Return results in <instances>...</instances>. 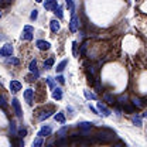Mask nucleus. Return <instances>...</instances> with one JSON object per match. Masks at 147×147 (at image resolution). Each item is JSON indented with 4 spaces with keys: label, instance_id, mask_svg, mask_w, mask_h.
Segmentation results:
<instances>
[{
    "label": "nucleus",
    "instance_id": "f257e3e1",
    "mask_svg": "<svg viewBox=\"0 0 147 147\" xmlns=\"http://www.w3.org/2000/svg\"><path fill=\"white\" fill-rule=\"evenodd\" d=\"M33 37H34V28H33L31 26H24L21 38H23V40H27V41H31Z\"/></svg>",
    "mask_w": 147,
    "mask_h": 147
},
{
    "label": "nucleus",
    "instance_id": "f03ea898",
    "mask_svg": "<svg viewBox=\"0 0 147 147\" xmlns=\"http://www.w3.org/2000/svg\"><path fill=\"white\" fill-rule=\"evenodd\" d=\"M57 7H58V0H45V3H44V9L48 11H52Z\"/></svg>",
    "mask_w": 147,
    "mask_h": 147
},
{
    "label": "nucleus",
    "instance_id": "7ed1b4c3",
    "mask_svg": "<svg viewBox=\"0 0 147 147\" xmlns=\"http://www.w3.org/2000/svg\"><path fill=\"white\" fill-rule=\"evenodd\" d=\"M24 99L28 105H33L34 102V91L33 89H26L24 91Z\"/></svg>",
    "mask_w": 147,
    "mask_h": 147
},
{
    "label": "nucleus",
    "instance_id": "20e7f679",
    "mask_svg": "<svg viewBox=\"0 0 147 147\" xmlns=\"http://www.w3.org/2000/svg\"><path fill=\"white\" fill-rule=\"evenodd\" d=\"M13 54V47H11V44H6L1 50H0V55L1 57H10Z\"/></svg>",
    "mask_w": 147,
    "mask_h": 147
},
{
    "label": "nucleus",
    "instance_id": "39448f33",
    "mask_svg": "<svg viewBox=\"0 0 147 147\" xmlns=\"http://www.w3.org/2000/svg\"><path fill=\"white\" fill-rule=\"evenodd\" d=\"M78 26H79V20H78V17L72 14V17H71V23H70V31L71 33H75L76 30H78Z\"/></svg>",
    "mask_w": 147,
    "mask_h": 147
},
{
    "label": "nucleus",
    "instance_id": "423d86ee",
    "mask_svg": "<svg viewBox=\"0 0 147 147\" xmlns=\"http://www.w3.org/2000/svg\"><path fill=\"white\" fill-rule=\"evenodd\" d=\"M11 105H13V108H14V110H16L17 117H21V116H23V113H21V106H20V102L14 98V99L11 101Z\"/></svg>",
    "mask_w": 147,
    "mask_h": 147
},
{
    "label": "nucleus",
    "instance_id": "0eeeda50",
    "mask_svg": "<svg viewBox=\"0 0 147 147\" xmlns=\"http://www.w3.org/2000/svg\"><path fill=\"white\" fill-rule=\"evenodd\" d=\"M20 89H21V82H19V81H11L10 82V91L13 93H17Z\"/></svg>",
    "mask_w": 147,
    "mask_h": 147
},
{
    "label": "nucleus",
    "instance_id": "6e6552de",
    "mask_svg": "<svg viewBox=\"0 0 147 147\" xmlns=\"http://www.w3.org/2000/svg\"><path fill=\"white\" fill-rule=\"evenodd\" d=\"M37 48L41 50V51L50 50V42H48V41H44V40H38V41H37Z\"/></svg>",
    "mask_w": 147,
    "mask_h": 147
},
{
    "label": "nucleus",
    "instance_id": "1a4fd4ad",
    "mask_svg": "<svg viewBox=\"0 0 147 147\" xmlns=\"http://www.w3.org/2000/svg\"><path fill=\"white\" fill-rule=\"evenodd\" d=\"M98 109H99V112H101V115H103L105 117L110 115V110L108 109V108H106V105H105V103H102V102H98Z\"/></svg>",
    "mask_w": 147,
    "mask_h": 147
},
{
    "label": "nucleus",
    "instance_id": "9d476101",
    "mask_svg": "<svg viewBox=\"0 0 147 147\" xmlns=\"http://www.w3.org/2000/svg\"><path fill=\"white\" fill-rule=\"evenodd\" d=\"M51 132H52V129H51L50 126H44V127L38 132V136H40V137H47V136L51 134Z\"/></svg>",
    "mask_w": 147,
    "mask_h": 147
},
{
    "label": "nucleus",
    "instance_id": "9b49d317",
    "mask_svg": "<svg viewBox=\"0 0 147 147\" xmlns=\"http://www.w3.org/2000/svg\"><path fill=\"white\" fill-rule=\"evenodd\" d=\"M50 27H51V31H52V33H57V31H60V28H61V26H60L58 20H51Z\"/></svg>",
    "mask_w": 147,
    "mask_h": 147
},
{
    "label": "nucleus",
    "instance_id": "f8f14e48",
    "mask_svg": "<svg viewBox=\"0 0 147 147\" xmlns=\"http://www.w3.org/2000/svg\"><path fill=\"white\" fill-rule=\"evenodd\" d=\"M52 98H54V99H57V101H60V99L62 98V91H61L60 88H55V89H54V92H52Z\"/></svg>",
    "mask_w": 147,
    "mask_h": 147
},
{
    "label": "nucleus",
    "instance_id": "ddd939ff",
    "mask_svg": "<svg viewBox=\"0 0 147 147\" xmlns=\"http://www.w3.org/2000/svg\"><path fill=\"white\" fill-rule=\"evenodd\" d=\"M54 119H55L57 122H60V123H65V116H64V113H62V112H58V113H55Z\"/></svg>",
    "mask_w": 147,
    "mask_h": 147
},
{
    "label": "nucleus",
    "instance_id": "4468645a",
    "mask_svg": "<svg viewBox=\"0 0 147 147\" xmlns=\"http://www.w3.org/2000/svg\"><path fill=\"white\" fill-rule=\"evenodd\" d=\"M67 64H68V61H67V60H64V61H61V62L58 64V67H57V72H62V71L65 70V67H67Z\"/></svg>",
    "mask_w": 147,
    "mask_h": 147
},
{
    "label": "nucleus",
    "instance_id": "2eb2a0df",
    "mask_svg": "<svg viewBox=\"0 0 147 147\" xmlns=\"http://www.w3.org/2000/svg\"><path fill=\"white\" fill-rule=\"evenodd\" d=\"M50 116H51V112L44 110V112H41V113L38 115V120H45V119H48Z\"/></svg>",
    "mask_w": 147,
    "mask_h": 147
},
{
    "label": "nucleus",
    "instance_id": "dca6fc26",
    "mask_svg": "<svg viewBox=\"0 0 147 147\" xmlns=\"http://www.w3.org/2000/svg\"><path fill=\"white\" fill-rule=\"evenodd\" d=\"M132 103H133V106H136V108H143V101L142 99H139V98H134L133 101H132Z\"/></svg>",
    "mask_w": 147,
    "mask_h": 147
},
{
    "label": "nucleus",
    "instance_id": "f3484780",
    "mask_svg": "<svg viewBox=\"0 0 147 147\" xmlns=\"http://www.w3.org/2000/svg\"><path fill=\"white\" fill-rule=\"evenodd\" d=\"M52 65H54V58H48V60L44 62V68H45V70L52 68Z\"/></svg>",
    "mask_w": 147,
    "mask_h": 147
},
{
    "label": "nucleus",
    "instance_id": "a211bd4d",
    "mask_svg": "<svg viewBox=\"0 0 147 147\" xmlns=\"http://www.w3.org/2000/svg\"><path fill=\"white\" fill-rule=\"evenodd\" d=\"M26 134H27V129H26V127H20L19 132H17V136H19L20 139H23Z\"/></svg>",
    "mask_w": 147,
    "mask_h": 147
},
{
    "label": "nucleus",
    "instance_id": "6ab92c4d",
    "mask_svg": "<svg viewBox=\"0 0 147 147\" xmlns=\"http://www.w3.org/2000/svg\"><path fill=\"white\" fill-rule=\"evenodd\" d=\"M28 70H30L31 72H37V61H36V60H33V61L30 62V67H28Z\"/></svg>",
    "mask_w": 147,
    "mask_h": 147
},
{
    "label": "nucleus",
    "instance_id": "aec40b11",
    "mask_svg": "<svg viewBox=\"0 0 147 147\" xmlns=\"http://www.w3.org/2000/svg\"><path fill=\"white\" fill-rule=\"evenodd\" d=\"M54 13H55V16H57L58 19H62V16H64V14H62V7H60V6L54 10Z\"/></svg>",
    "mask_w": 147,
    "mask_h": 147
},
{
    "label": "nucleus",
    "instance_id": "412c9836",
    "mask_svg": "<svg viewBox=\"0 0 147 147\" xmlns=\"http://www.w3.org/2000/svg\"><path fill=\"white\" fill-rule=\"evenodd\" d=\"M65 3H67V7L71 10V13L74 14V10H75V6H74V0H65Z\"/></svg>",
    "mask_w": 147,
    "mask_h": 147
},
{
    "label": "nucleus",
    "instance_id": "4be33fe9",
    "mask_svg": "<svg viewBox=\"0 0 147 147\" xmlns=\"http://www.w3.org/2000/svg\"><path fill=\"white\" fill-rule=\"evenodd\" d=\"M47 83H48V86H50V89H55V82H54V79L52 78H47Z\"/></svg>",
    "mask_w": 147,
    "mask_h": 147
},
{
    "label": "nucleus",
    "instance_id": "5701e85b",
    "mask_svg": "<svg viewBox=\"0 0 147 147\" xmlns=\"http://www.w3.org/2000/svg\"><path fill=\"white\" fill-rule=\"evenodd\" d=\"M41 144H42V137H40V136H38L36 140L33 142V147H38V146H41Z\"/></svg>",
    "mask_w": 147,
    "mask_h": 147
},
{
    "label": "nucleus",
    "instance_id": "b1692460",
    "mask_svg": "<svg viewBox=\"0 0 147 147\" xmlns=\"http://www.w3.org/2000/svg\"><path fill=\"white\" fill-rule=\"evenodd\" d=\"M72 52H74V57H78V42H72Z\"/></svg>",
    "mask_w": 147,
    "mask_h": 147
},
{
    "label": "nucleus",
    "instance_id": "393cba45",
    "mask_svg": "<svg viewBox=\"0 0 147 147\" xmlns=\"http://www.w3.org/2000/svg\"><path fill=\"white\" fill-rule=\"evenodd\" d=\"M85 96H86L88 99H96V95L92 93V92H89V91H85Z\"/></svg>",
    "mask_w": 147,
    "mask_h": 147
},
{
    "label": "nucleus",
    "instance_id": "a878e982",
    "mask_svg": "<svg viewBox=\"0 0 147 147\" xmlns=\"http://www.w3.org/2000/svg\"><path fill=\"white\" fill-rule=\"evenodd\" d=\"M133 123H134L136 126L140 127V126H142V119H140L139 116H134V117H133Z\"/></svg>",
    "mask_w": 147,
    "mask_h": 147
},
{
    "label": "nucleus",
    "instance_id": "bb28decb",
    "mask_svg": "<svg viewBox=\"0 0 147 147\" xmlns=\"http://www.w3.org/2000/svg\"><path fill=\"white\" fill-rule=\"evenodd\" d=\"M123 109L126 110V112H129V113H133L134 108H133V106H130L129 103H126V105H123Z\"/></svg>",
    "mask_w": 147,
    "mask_h": 147
},
{
    "label": "nucleus",
    "instance_id": "cd10ccee",
    "mask_svg": "<svg viewBox=\"0 0 147 147\" xmlns=\"http://www.w3.org/2000/svg\"><path fill=\"white\" fill-rule=\"evenodd\" d=\"M0 106H1L3 109H6V108H7V102H6L4 96H0Z\"/></svg>",
    "mask_w": 147,
    "mask_h": 147
},
{
    "label": "nucleus",
    "instance_id": "c85d7f7f",
    "mask_svg": "<svg viewBox=\"0 0 147 147\" xmlns=\"http://www.w3.org/2000/svg\"><path fill=\"white\" fill-rule=\"evenodd\" d=\"M126 101H127V95H122V96L119 98V102H120L122 105H126V103H127Z\"/></svg>",
    "mask_w": 147,
    "mask_h": 147
},
{
    "label": "nucleus",
    "instance_id": "c756f323",
    "mask_svg": "<svg viewBox=\"0 0 147 147\" xmlns=\"http://www.w3.org/2000/svg\"><path fill=\"white\" fill-rule=\"evenodd\" d=\"M79 127H81V129H91V123H88V122L79 123Z\"/></svg>",
    "mask_w": 147,
    "mask_h": 147
},
{
    "label": "nucleus",
    "instance_id": "7c9ffc66",
    "mask_svg": "<svg viewBox=\"0 0 147 147\" xmlns=\"http://www.w3.org/2000/svg\"><path fill=\"white\" fill-rule=\"evenodd\" d=\"M10 132H11V134H13V136L16 134V123H14V122H11V123H10Z\"/></svg>",
    "mask_w": 147,
    "mask_h": 147
},
{
    "label": "nucleus",
    "instance_id": "2f4dec72",
    "mask_svg": "<svg viewBox=\"0 0 147 147\" xmlns=\"http://www.w3.org/2000/svg\"><path fill=\"white\" fill-rule=\"evenodd\" d=\"M37 17H38V10H36V9H34V10L31 11V16H30V19H31V20H36Z\"/></svg>",
    "mask_w": 147,
    "mask_h": 147
},
{
    "label": "nucleus",
    "instance_id": "473e14b6",
    "mask_svg": "<svg viewBox=\"0 0 147 147\" xmlns=\"http://www.w3.org/2000/svg\"><path fill=\"white\" fill-rule=\"evenodd\" d=\"M7 62H10L13 65H19V60H16V58H7Z\"/></svg>",
    "mask_w": 147,
    "mask_h": 147
},
{
    "label": "nucleus",
    "instance_id": "72a5a7b5",
    "mask_svg": "<svg viewBox=\"0 0 147 147\" xmlns=\"http://www.w3.org/2000/svg\"><path fill=\"white\" fill-rule=\"evenodd\" d=\"M105 99H106L109 103H113V101H115V99H113V96H110L109 93H105Z\"/></svg>",
    "mask_w": 147,
    "mask_h": 147
},
{
    "label": "nucleus",
    "instance_id": "f704fd0d",
    "mask_svg": "<svg viewBox=\"0 0 147 147\" xmlns=\"http://www.w3.org/2000/svg\"><path fill=\"white\" fill-rule=\"evenodd\" d=\"M57 79H58V82H60V83H64V82H65V78H64V76H58Z\"/></svg>",
    "mask_w": 147,
    "mask_h": 147
},
{
    "label": "nucleus",
    "instance_id": "c9c22d12",
    "mask_svg": "<svg viewBox=\"0 0 147 147\" xmlns=\"http://www.w3.org/2000/svg\"><path fill=\"white\" fill-rule=\"evenodd\" d=\"M65 132H67V129L64 127V129H61L60 132H58V136H62V134H65Z\"/></svg>",
    "mask_w": 147,
    "mask_h": 147
},
{
    "label": "nucleus",
    "instance_id": "e433bc0d",
    "mask_svg": "<svg viewBox=\"0 0 147 147\" xmlns=\"http://www.w3.org/2000/svg\"><path fill=\"white\" fill-rule=\"evenodd\" d=\"M143 117H147V110L144 112V113H143Z\"/></svg>",
    "mask_w": 147,
    "mask_h": 147
},
{
    "label": "nucleus",
    "instance_id": "4c0bfd02",
    "mask_svg": "<svg viewBox=\"0 0 147 147\" xmlns=\"http://www.w3.org/2000/svg\"><path fill=\"white\" fill-rule=\"evenodd\" d=\"M37 3H41V1H42V0H36Z\"/></svg>",
    "mask_w": 147,
    "mask_h": 147
},
{
    "label": "nucleus",
    "instance_id": "58836bf2",
    "mask_svg": "<svg viewBox=\"0 0 147 147\" xmlns=\"http://www.w3.org/2000/svg\"><path fill=\"white\" fill-rule=\"evenodd\" d=\"M0 17H1V11H0Z\"/></svg>",
    "mask_w": 147,
    "mask_h": 147
}]
</instances>
